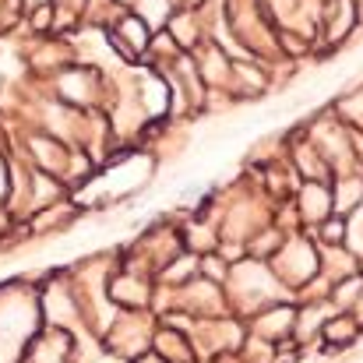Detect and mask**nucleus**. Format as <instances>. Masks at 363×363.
I'll list each match as a JSON object with an SVG mask.
<instances>
[{
  "instance_id": "f257e3e1",
  "label": "nucleus",
  "mask_w": 363,
  "mask_h": 363,
  "mask_svg": "<svg viewBox=\"0 0 363 363\" xmlns=\"http://www.w3.org/2000/svg\"><path fill=\"white\" fill-rule=\"evenodd\" d=\"M148 25L138 18V14H127L121 25L113 28V43H117V50H121L123 57H138L145 46H148Z\"/></svg>"
},
{
  "instance_id": "7ed1b4c3",
  "label": "nucleus",
  "mask_w": 363,
  "mask_h": 363,
  "mask_svg": "<svg viewBox=\"0 0 363 363\" xmlns=\"http://www.w3.org/2000/svg\"><path fill=\"white\" fill-rule=\"evenodd\" d=\"M325 335H328V342L342 346V342L357 339V328H353V321H350V318H339V321H328V325H325Z\"/></svg>"
},
{
  "instance_id": "f03ea898",
  "label": "nucleus",
  "mask_w": 363,
  "mask_h": 363,
  "mask_svg": "<svg viewBox=\"0 0 363 363\" xmlns=\"http://www.w3.org/2000/svg\"><path fill=\"white\" fill-rule=\"evenodd\" d=\"M300 208L307 219H325L332 216V191L321 187V184H307L303 194H300Z\"/></svg>"
}]
</instances>
